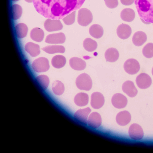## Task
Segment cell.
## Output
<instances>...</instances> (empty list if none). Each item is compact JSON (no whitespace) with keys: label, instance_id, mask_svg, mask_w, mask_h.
I'll use <instances>...</instances> for the list:
<instances>
[{"label":"cell","instance_id":"obj_36","mask_svg":"<svg viewBox=\"0 0 153 153\" xmlns=\"http://www.w3.org/2000/svg\"><path fill=\"white\" fill-rule=\"evenodd\" d=\"M121 3L123 5L126 6L130 5L134 2V0H120Z\"/></svg>","mask_w":153,"mask_h":153},{"label":"cell","instance_id":"obj_2","mask_svg":"<svg viewBox=\"0 0 153 153\" xmlns=\"http://www.w3.org/2000/svg\"><path fill=\"white\" fill-rule=\"evenodd\" d=\"M134 0L140 18L146 22L153 24V0Z\"/></svg>","mask_w":153,"mask_h":153},{"label":"cell","instance_id":"obj_13","mask_svg":"<svg viewBox=\"0 0 153 153\" xmlns=\"http://www.w3.org/2000/svg\"><path fill=\"white\" fill-rule=\"evenodd\" d=\"M122 89L124 92L131 97H135L138 92L133 82L130 80L126 81L123 83Z\"/></svg>","mask_w":153,"mask_h":153},{"label":"cell","instance_id":"obj_5","mask_svg":"<svg viewBox=\"0 0 153 153\" xmlns=\"http://www.w3.org/2000/svg\"><path fill=\"white\" fill-rule=\"evenodd\" d=\"M32 67L34 71L37 72H45L50 68L49 61L46 58L40 57L33 62Z\"/></svg>","mask_w":153,"mask_h":153},{"label":"cell","instance_id":"obj_16","mask_svg":"<svg viewBox=\"0 0 153 153\" xmlns=\"http://www.w3.org/2000/svg\"><path fill=\"white\" fill-rule=\"evenodd\" d=\"M102 123V119L100 115L98 113L94 112L89 116L87 123L90 127L96 128L99 127Z\"/></svg>","mask_w":153,"mask_h":153},{"label":"cell","instance_id":"obj_33","mask_svg":"<svg viewBox=\"0 0 153 153\" xmlns=\"http://www.w3.org/2000/svg\"><path fill=\"white\" fill-rule=\"evenodd\" d=\"M142 53L143 56L148 58L153 57V43L147 44L143 48Z\"/></svg>","mask_w":153,"mask_h":153},{"label":"cell","instance_id":"obj_30","mask_svg":"<svg viewBox=\"0 0 153 153\" xmlns=\"http://www.w3.org/2000/svg\"><path fill=\"white\" fill-rule=\"evenodd\" d=\"M11 14L12 19L14 20L19 19L21 16L22 13V9L19 5L13 4L10 8Z\"/></svg>","mask_w":153,"mask_h":153},{"label":"cell","instance_id":"obj_18","mask_svg":"<svg viewBox=\"0 0 153 153\" xmlns=\"http://www.w3.org/2000/svg\"><path fill=\"white\" fill-rule=\"evenodd\" d=\"M69 64L70 67L76 71L84 70L86 67V63L82 59L77 57H73L69 60Z\"/></svg>","mask_w":153,"mask_h":153},{"label":"cell","instance_id":"obj_24","mask_svg":"<svg viewBox=\"0 0 153 153\" xmlns=\"http://www.w3.org/2000/svg\"><path fill=\"white\" fill-rule=\"evenodd\" d=\"M30 36L33 41L40 42L42 41L44 36V33L41 28L36 27L33 28L30 31Z\"/></svg>","mask_w":153,"mask_h":153},{"label":"cell","instance_id":"obj_25","mask_svg":"<svg viewBox=\"0 0 153 153\" xmlns=\"http://www.w3.org/2000/svg\"><path fill=\"white\" fill-rule=\"evenodd\" d=\"M28 30L27 25L23 23L17 24L15 27L16 36L18 38L20 39L24 38L26 36Z\"/></svg>","mask_w":153,"mask_h":153},{"label":"cell","instance_id":"obj_14","mask_svg":"<svg viewBox=\"0 0 153 153\" xmlns=\"http://www.w3.org/2000/svg\"><path fill=\"white\" fill-rule=\"evenodd\" d=\"M131 29L128 25L122 23L119 25L117 29V33L120 39H128L131 33Z\"/></svg>","mask_w":153,"mask_h":153},{"label":"cell","instance_id":"obj_1","mask_svg":"<svg viewBox=\"0 0 153 153\" xmlns=\"http://www.w3.org/2000/svg\"><path fill=\"white\" fill-rule=\"evenodd\" d=\"M85 0H33L36 11L44 17L59 20L80 9Z\"/></svg>","mask_w":153,"mask_h":153},{"label":"cell","instance_id":"obj_28","mask_svg":"<svg viewBox=\"0 0 153 153\" xmlns=\"http://www.w3.org/2000/svg\"><path fill=\"white\" fill-rule=\"evenodd\" d=\"M42 50L47 53L53 54L56 53H63L65 52V47L62 45H51L45 47Z\"/></svg>","mask_w":153,"mask_h":153},{"label":"cell","instance_id":"obj_39","mask_svg":"<svg viewBox=\"0 0 153 153\" xmlns=\"http://www.w3.org/2000/svg\"><path fill=\"white\" fill-rule=\"evenodd\" d=\"M19 0H11L12 1H19Z\"/></svg>","mask_w":153,"mask_h":153},{"label":"cell","instance_id":"obj_34","mask_svg":"<svg viewBox=\"0 0 153 153\" xmlns=\"http://www.w3.org/2000/svg\"><path fill=\"white\" fill-rule=\"evenodd\" d=\"M76 11H74L62 19L64 23L67 25L73 24L75 22Z\"/></svg>","mask_w":153,"mask_h":153},{"label":"cell","instance_id":"obj_31","mask_svg":"<svg viewBox=\"0 0 153 153\" xmlns=\"http://www.w3.org/2000/svg\"><path fill=\"white\" fill-rule=\"evenodd\" d=\"M52 90L53 93L56 95L59 96L62 95L65 91L64 84L59 80L54 81L52 85Z\"/></svg>","mask_w":153,"mask_h":153},{"label":"cell","instance_id":"obj_26","mask_svg":"<svg viewBox=\"0 0 153 153\" xmlns=\"http://www.w3.org/2000/svg\"><path fill=\"white\" fill-rule=\"evenodd\" d=\"M89 32L92 36L96 39H99L103 35V29L100 25L94 24L90 27Z\"/></svg>","mask_w":153,"mask_h":153},{"label":"cell","instance_id":"obj_38","mask_svg":"<svg viewBox=\"0 0 153 153\" xmlns=\"http://www.w3.org/2000/svg\"><path fill=\"white\" fill-rule=\"evenodd\" d=\"M25 1L28 3H31L33 2V0H25Z\"/></svg>","mask_w":153,"mask_h":153},{"label":"cell","instance_id":"obj_21","mask_svg":"<svg viewBox=\"0 0 153 153\" xmlns=\"http://www.w3.org/2000/svg\"><path fill=\"white\" fill-rule=\"evenodd\" d=\"M119 56L118 50L113 48H108L105 53V57L106 60L109 62H114L117 61L119 58Z\"/></svg>","mask_w":153,"mask_h":153},{"label":"cell","instance_id":"obj_7","mask_svg":"<svg viewBox=\"0 0 153 153\" xmlns=\"http://www.w3.org/2000/svg\"><path fill=\"white\" fill-rule=\"evenodd\" d=\"M136 82L139 88L146 89L150 86L152 84V80L148 74L145 73H142L137 76Z\"/></svg>","mask_w":153,"mask_h":153},{"label":"cell","instance_id":"obj_8","mask_svg":"<svg viewBox=\"0 0 153 153\" xmlns=\"http://www.w3.org/2000/svg\"><path fill=\"white\" fill-rule=\"evenodd\" d=\"M45 29L49 32L55 31L62 30L63 26L59 20L48 19L44 22Z\"/></svg>","mask_w":153,"mask_h":153},{"label":"cell","instance_id":"obj_19","mask_svg":"<svg viewBox=\"0 0 153 153\" xmlns=\"http://www.w3.org/2000/svg\"><path fill=\"white\" fill-rule=\"evenodd\" d=\"M147 39L146 35L144 32L142 31H138L133 35L132 41L135 45L140 46L146 41Z\"/></svg>","mask_w":153,"mask_h":153},{"label":"cell","instance_id":"obj_12","mask_svg":"<svg viewBox=\"0 0 153 153\" xmlns=\"http://www.w3.org/2000/svg\"><path fill=\"white\" fill-rule=\"evenodd\" d=\"M66 39L65 36L62 32L50 34L46 37L45 42L51 44L63 43Z\"/></svg>","mask_w":153,"mask_h":153},{"label":"cell","instance_id":"obj_35","mask_svg":"<svg viewBox=\"0 0 153 153\" xmlns=\"http://www.w3.org/2000/svg\"><path fill=\"white\" fill-rule=\"evenodd\" d=\"M106 6L109 8H114L118 4V0H104Z\"/></svg>","mask_w":153,"mask_h":153},{"label":"cell","instance_id":"obj_23","mask_svg":"<svg viewBox=\"0 0 153 153\" xmlns=\"http://www.w3.org/2000/svg\"><path fill=\"white\" fill-rule=\"evenodd\" d=\"M120 17L123 21L130 22L132 21L135 17L134 10L130 8H125L122 10L120 13Z\"/></svg>","mask_w":153,"mask_h":153},{"label":"cell","instance_id":"obj_20","mask_svg":"<svg viewBox=\"0 0 153 153\" xmlns=\"http://www.w3.org/2000/svg\"><path fill=\"white\" fill-rule=\"evenodd\" d=\"M25 49L32 57H35L40 53V48L39 45L32 42H28L25 46Z\"/></svg>","mask_w":153,"mask_h":153},{"label":"cell","instance_id":"obj_22","mask_svg":"<svg viewBox=\"0 0 153 153\" xmlns=\"http://www.w3.org/2000/svg\"><path fill=\"white\" fill-rule=\"evenodd\" d=\"M88 95L83 92H80L77 94L74 99L75 103L79 106L86 105L88 103Z\"/></svg>","mask_w":153,"mask_h":153},{"label":"cell","instance_id":"obj_3","mask_svg":"<svg viewBox=\"0 0 153 153\" xmlns=\"http://www.w3.org/2000/svg\"><path fill=\"white\" fill-rule=\"evenodd\" d=\"M76 84L78 89L89 91L92 88V82L90 76L84 73L80 74L76 78Z\"/></svg>","mask_w":153,"mask_h":153},{"label":"cell","instance_id":"obj_37","mask_svg":"<svg viewBox=\"0 0 153 153\" xmlns=\"http://www.w3.org/2000/svg\"><path fill=\"white\" fill-rule=\"evenodd\" d=\"M140 19L141 21L142 22H143V23H145V24H150V23H150V22H146L142 19H141V18H140Z\"/></svg>","mask_w":153,"mask_h":153},{"label":"cell","instance_id":"obj_29","mask_svg":"<svg viewBox=\"0 0 153 153\" xmlns=\"http://www.w3.org/2000/svg\"><path fill=\"white\" fill-rule=\"evenodd\" d=\"M83 45L85 49L87 51L90 52L95 51L97 46V42L89 38H86L84 39Z\"/></svg>","mask_w":153,"mask_h":153},{"label":"cell","instance_id":"obj_10","mask_svg":"<svg viewBox=\"0 0 153 153\" xmlns=\"http://www.w3.org/2000/svg\"><path fill=\"white\" fill-rule=\"evenodd\" d=\"M104 97L101 93L98 92L93 93L91 95V105L94 108L98 109L103 105Z\"/></svg>","mask_w":153,"mask_h":153},{"label":"cell","instance_id":"obj_15","mask_svg":"<svg viewBox=\"0 0 153 153\" xmlns=\"http://www.w3.org/2000/svg\"><path fill=\"white\" fill-rule=\"evenodd\" d=\"M91 111V109L89 107L80 109L75 113L74 117L79 121L86 124L88 116Z\"/></svg>","mask_w":153,"mask_h":153},{"label":"cell","instance_id":"obj_9","mask_svg":"<svg viewBox=\"0 0 153 153\" xmlns=\"http://www.w3.org/2000/svg\"><path fill=\"white\" fill-rule=\"evenodd\" d=\"M129 137L134 140H140L143 137V131L141 127L137 123H133L130 126L128 129Z\"/></svg>","mask_w":153,"mask_h":153},{"label":"cell","instance_id":"obj_6","mask_svg":"<svg viewBox=\"0 0 153 153\" xmlns=\"http://www.w3.org/2000/svg\"><path fill=\"white\" fill-rule=\"evenodd\" d=\"M123 68L128 74L134 75L139 72L140 66L138 62L136 59L131 58L127 60L124 62Z\"/></svg>","mask_w":153,"mask_h":153},{"label":"cell","instance_id":"obj_11","mask_svg":"<svg viewBox=\"0 0 153 153\" xmlns=\"http://www.w3.org/2000/svg\"><path fill=\"white\" fill-rule=\"evenodd\" d=\"M111 102L112 104L115 108H122L127 105L128 100L126 97L123 94L117 93L112 96Z\"/></svg>","mask_w":153,"mask_h":153},{"label":"cell","instance_id":"obj_4","mask_svg":"<svg viewBox=\"0 0 153 153\" xmlns=\"http://www.w3.org/2000/svg\"><path fill=\"white\" fill-rule=\"evenodd\" d=\"M93 19L92 13L88 9L83 8L79 10L77 22L80 25L82 26L88 25L92 22Z\"/></svg>","mask_w":153,"mask_h":153},{"label":"cell","instance_id":"obj_32","mask_svg":"<svg viewBox=\"0 0 153 153\" xmlns=\"http://www.w3.org/2000/svg\"><path fill=\"white\" fill-rule=\"evenodd\" d=\"M36 80L41 87L44 90L47 89L49 83L48 77L45 75H41L37 76Z\"/></svg>","mask_w":153,"mask_h":153},{"label":"cell","instance_id":"obj_17","mask_svg":"<svg viewBox=\"0 0 153 153\" xmlns=\"http://www.w3.org/2000/svg\"><path fill=\"white\" fill-rule=\"evenodd\" d=\"M131 119V115L129 112L127 111H123L117 114L116 116V120L119 125L124 126L130 122Z\"/></svg>","mask_w":153,"mask_h":153},{"label":"cell","instance_id":"obj_40","mask_svg":"<svg viewBox=\"0 0 153 153\" xmlns=\"http://www.w3.org/2000/svg\"><path fill=\"white\" fill-rule=\"evenodd\" d=\"M152 74L153 76V67L152 69Z\"/></svg>","mask_w":153,"mask_h":153},{"label":"cell","instance_id":"obj_27","mask_svg":"<svg viewBox=\"0 0 153 153\" xmlns=\"http://www.w3.org/2000/svg\"><path fill=\"white\" fill-rule=\"evenodd\" d=\"M66 59L64 56L58 55L54 56L51 59V64L56 68H60L63 67L66 63Z\"/></svg>","mask_w":153,"mask_h":153}]
</instances>
